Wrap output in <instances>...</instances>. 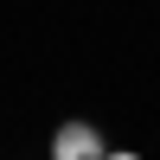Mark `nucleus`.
<instances>
[{
    "label": "nucleus",
    "mask_w": 160,
    "mask_h": 160,
    "mask_svg": "<svg viewBox=\"0 0 160 160\" xmlns=\"http://www.w3.org/2000/svg\"><path fill=\"white\" fill-rule=\"evenodd\" d=\"M51 148H58L64 160H77V154L90 160V154L102 148V141H96V128H90V122H71V128H58V141H51Z\"/></svg>",
    "instance_id": "1"
}]
</instances>
